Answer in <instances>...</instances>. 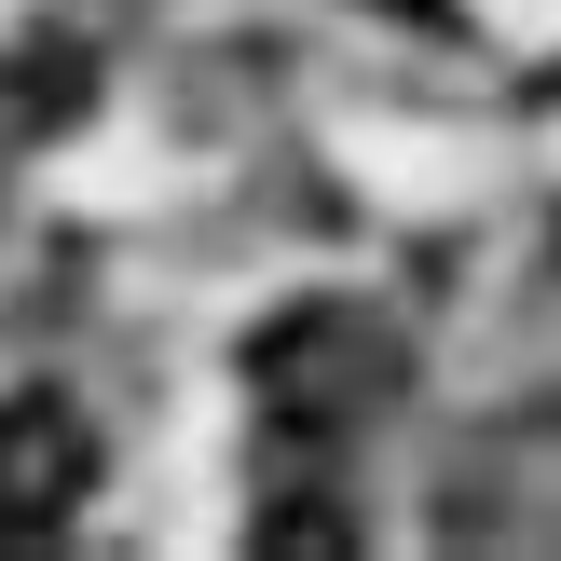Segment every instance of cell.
<instances>
[{
	"label": "cell",
	"mask_w": 561,
	"mask_h": 561,
	"mask_svg": "<svg viewBox=\"0 0 561 561\" xmlns=\"http://www.w3.org/2000/svg\"><path fill=\"white\" fill-rule=\"evenodd\" d=\"M96 493V438H82L69 398H0V548H55Z\"/></svg>",
	"instance_id": "cell-1"
}]
</instances>
